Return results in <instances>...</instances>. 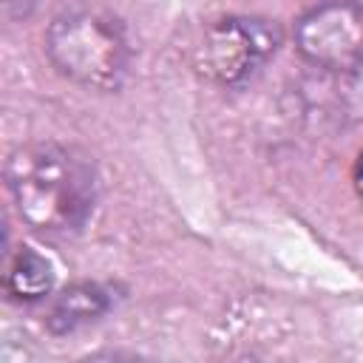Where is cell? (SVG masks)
<instances>
[{"mask_svg":"<svg viewBox=\"0 0 363 363\" xmlns=\"http://www.w3.org/2000/svg\"><path fill=\"white\" fill-rule=\"evenodd\" d=\"M298 54L335 74H349L363 65V3L326 0L295 23Z\"/></svg>","mask_w":363,"mask_h":363,"instance_id":"277c9868","label":"cell"},{"mask_svg":"<svg viewBox=\"0 0 363 363\" xmlns=\"http://www.w3.org/2000/svg\"><path fill=\"white\" fill-rule=\"evenodd\" d=\"M281 31L261 17H227L204 28L196 45V71L218 85L250 79L278 48Z\"/></svg>","mask_w":363,"mask_h":363,"instance_id":"3957f363","label":"cell"},{"mask_svg":"<svg viewBox=\"0 0 363 363\" xmlns=\"http://www.w3.org/2000/svg\"><path fill=\"white\" fill-rule=\"evenodd\" d=\"M111 309V295L99 284H71L57 292L45 309V326L54 335H68L82 323L102 318Z\"/></svg>","mask_w":363,"mask_h":363,"instance_id":"5b68a950","label":"cell"},{"mask_svg":"<svg viewBox=\"0 0 363 363\" xmlns=\"http://www.w3.org/2000/svg\"><path fill=\"white\" fill-rule=\"evenodd\" d=\"M352 184H354L357 196L363 199V153H360V156H357V162H354V170H352Z\"/></svg>","mask_w":363,"mask_h":363,"instance_id":"52a82bcc","label":"cell"},{"mask_svg":"<svg viewBox=\"0 0 363 363\" xmlns=\"http://www.w3.org/2000/svg\"><path fill=\"white\" fill-rule=\"evenodd\" d=\"M45 54L62 77L91 91L119 88L130 62L119 20L96 9H74L54 17L45 34Z\"/></svg>","mask_w":363,"mask_h":363,"instance_id":"7a4b0ae2","label":"cell"},{"mask_svg":"<svg viewBox=\"0 0 363 363\" xmlns=\"http://www.w3.org/2000/svg\"><path fill=\"white\" fill-rule=\"evenodd\" d=\"M51 284H54V272H51V264L34 252L31 247H20L9 264H6V275H3V286H6V295L11 301H40L51 292Z\"/></svg>","mask_w":363,"mask_h":363,"instance_id":"8992f818","label":"cell"},{"mask_svg":"<svg viewBox=\"0 0 363 363\" xmlns=\"http://www.w3.org/2000/svg\"><path fill=\"white\" fill-rule=\"evenodd\" d=\"M6 187L20 218L40 233L79 230L96 201V170L85 150L31 142L9 153Z\"/></svg>","mask_w":363,"mask_h":363,"instance_id":"6da1fadb","label":"cell"}]
</instances>
